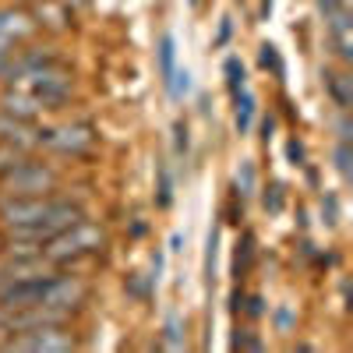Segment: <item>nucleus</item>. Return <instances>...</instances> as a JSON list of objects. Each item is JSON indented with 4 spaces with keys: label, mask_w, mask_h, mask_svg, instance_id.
<instances>
[{
    "label": "nucleus",
    "mask_w": 353,
    "mask_h": 353,
    "mask_svg": "<svg viewBox=\"0 0 353 353\" xmlns=\"http://www.w3.org/2000/svg\"><path fill=\"white\" fill-rule=\"evenodd\" d=\"M103 248H106V230L99 223L78 219L68 230L53 233L50 241H43V261L46 265H74V261L99 254Z\"/></svg>",
    "instance_id": "obj_1"
},
{
    "label": "nucleus",
    "mask_w": 353,
    "mask_h": 353,
    "mask_svg": "<svg viewBox=\"0 0 353 353\" xmlns=\"http://www.w3.org/2000/svg\"><path fill=\"white\" fill-rule=\"evenodd\" d=\"M8 85L21 88V92H32L43 103V110H64L71 103V92H74V71L61 61H50V64L21 71Z\"/></svg>",
    "instance_id": "obj_2"
},
{
    "label": "nucleus",
    "mask_w": 353,
    "mask_h": 353,
    "mask_svg": "<svg viewBox=\"0 0 353 353\" xmlns=\"http://www.w3.org/2000/svg\"><path fill=\"white\" fill-rule=\"evenodd\" d=\"M61 191V173L32 152L0 170V194H53Z\"/></svg>",
    "instance_id": "obj_3"
},
{
    "label": "nucleus",
    "mask_w": 353,
    "mask_h": 353,
    "mask_svg": "<svg viewBox=\"0 0 353 353\" xmlns=\"http://www.w3.org/2000/svg\"><path fill=\"white\" fill-rule=\"evenodd\" d=\"M96 128L85 121H71L61 128H39V149L57 152V156H88L96 149Z\"/></svg>",
    "instance_id": "obj_4"
},
{
    "label": "nucleus",
    "mask_w": 353,
    "mask_h": 353,
    "mask_svg": "<svg viewBox=\"0 0 353 353\" xmlns=\"http://www.w3.org/2000/svg\"><path fill=\"white\" fill-rule=\"evenodd\" d=\"M0 350H43V353H71L78 350V336L71 332V321L68 325H36V329H25V332H11Z\"/></svg>",
    "instance_id": "obj_5"
},
{
    "label": "nucleus",
    "mask_w": 353,
    "mask_h": 353,
    "mask_svg": "<svg viewBox=\"0 0 353 353\" xmlns=\"http://www.w3.org/2000/svg\"><path fill=\"white\" fill-rule=\"evenodd\" d=\"M88 301V283L81 276H64V272H53L50 286H46V297L43 304L46 307H61V311H78L81 304Z\"/></svg>",
    "instance_id": "obj_6"
},
{
    "label": "nucleus",
    "mask_w": 353,
    "mask_h": 353,
    "mask_svg": "<svg viewBox=\"0 0 353 353\" xmlns=\"http://www.w3.org/2000/svg\"><path fill=\"white\" fill-rule=\"evenodd\" d=\"M0 145H11V149H18V152H36L39 149L36 121H18V117L0 113Z\"/></svg>",
    "instance_id": "obj_7"
},
{
    "label": "nucleus",
    "mask_w": 353,
    "mask_h": 353,
    "mask_svg": "<svg viewBox=\"0 0 353 353\" xmlns=\"http://www.w3.org/2000/svg\"><path fill=\"white\" fill-rule=\"evenodd\" d=\"M325 36H329V46L339 57V64H350L353 61V14L350 11L325 14Z\"/></svg>",
    "instance_id": "obj_8"
},
{
    "label": "nucleus",
    "mask_w": 353,
    "mask_h": 353,
    "mask_svg": "<svg viewBox=\"0 0 353 353\" xmlns=\"http://www.w3.org/2000/svg\"><path fill=\"white\" fill-rule=\"evenodd\" d=\"M32 32H36V21L28 11L0 8V46H21Z\"/></svg>",
    "instance_id": "obj_9"
},
{
    "label": "nucleus",
    "mask_w": 353,
    "mask_h": 353,
    "mask_svg": "<svg viewBox=\"0 0 353 353\" xmlns=\"http://www.w3.org/2000/svg\"><path fill=\"white\" fill-rule=\"evenodd\" d=\"M0 113L18 117V121H36V117L43 113V103L32 92H21V88L4 85V92H0Z\"/></svg>",
    "instance_id": "obj_10"
},
{
    "label": "nucleus",
    "mask_w": 353,
    "mask_h": 353,
    "mask_svg": "<svg viewBox=\"0 0 353 353\" xmlns=\"http://www.w3.org/2000/svg\"><path fill=\"white\" fill-rule=\"evenodd\" d=\"M32 21L36 28H50V32H68L74 25L71 21V8L61 0H36L32 4Z\"/></svg>",
    "instance_id": "obj_11"
},
{
    "label": "nucleus",
    "mask_w": 353,
    "mask_h": 353,
    "mask_svg": "<svg viewBox=\"0 0 353 353\" xmlns=\"http://www.w3.org/2000/svg\"><path fill=\"white\" fill-rule=\"evenodd\" d=\"M321 85H325V92H329L336 110H350L353 106V78H350V71L325 68L321 71Z\"/></svg>",
    "instance_id": "obj_12"
},
{
    "label": "nucleus",
    "mask_w": 353,
    "mask_h": 353,
    "mask_svg": "<svg viewBox=\"0 0 353 353\" xmlns=\"http://www.w3.org/2000/svg\"><path fill=\"white\" fill-rule=\"evenodd\" d=\"M258 241H254V233L251 230H244L241 233V241H237V251H233V276L237 279H244L248 272H251V265H254V248Z\"/></svg>",
    "instance_id": "obj_13"
},
{
    "label": "nucleus",
    "mask_w": 353,
    "mask_h": 353,
    "mask_svg": "<svg viewBox=\"0 0 353 353\" xmlns=\"http://www.w3.org/2000/svg\"><path fill=\"white\" fill-rule=\"evenodd\" d=\"M233 103H237V113H233V124H237V134H248L251 124H254V113H258V99L251 88H244L241 96H233Z\"/></svg>",
    "instance_id": "obj_14"
},
{
    "label": "nucleus",
    "mask_w": 353,
    "mask_h": 353,
    "mask_svg": "<svg viewBox=\"0 0 353 353\" xmlns=\"http://www.w3.org/2000/svg\"><path fill=\"white\" fill-rule=\"evenodd\" d=\"M156 346H163V350H184V346H188V336H184V321L176 318V314H170V318L163 321V339H159Z\"/></svg>",
    "instance_id": "obj_15"
},
{
    "label": "nucleus",
    "mask_w": 353,
    "mask_h": 353,
    "mask_svg": "<svg viewBox=\"0 0 353 353\" xmlns=\"http://www.w3.org/2000/svg\"><path fill=\"white\" fill-rule=\"evenodd\" d=\"M223 74H226V88H230V96H241L244 88H248V71H244V61H241V57H226Z\"/></svg>",
    "instance_id": "obj_16"
},
{
    "label": "nucleus",
    "mask_w": 353,
    "mask_h": 353,
    "mask_svg": "<svg viewBox=\"0 0 353 353\" xmlns=\"http://www.w3.org/2000/svg\"><path fill=\"white\" fill-rule=\"evenodd\" d=\"M156 53H159V81L170 85V78L176 71V43H173V36H163Z\"/></svg>",
    "instance_id": "obj_17"
},
{
    "label": "nucleus",
    "mask_w": 353,
    "mask_h": 353,
    "mask_svg": "<svg viewBox=\"0 0 353 353\" xmlns=\"http://www.w3.org/2000/svg\"><path fill=\"white\" fill-rule=\"evenodd\" d=\"M173 205V176H170V170H166V163H159L156 166V209H170Z\"/></svg>",
    "instance_id": "obj_18"
},
{
    "label": "nucleus",
    "mask_w": 353,
    "mask_h": 353,
    "mask_svg": "<svg viewBox=\"0 0 353 353\" xmlns=\"http://www.w3.org/2000/svg\"><path fill=\"white\" fill-rule=\"evenodd\" d=\"M152 290H156L152 276L131 272V276L124 279V293H128V297H134V301H149V297H152Z\"/></svg>",
    "instance_id": "obj_19"
},
{
    "label": "nucleus",
    "mask_w": 353,
    "mask_h": 353,
    "mask_svg": "<svg viewBox=\"0 0 353 353\" xmlns=\"http://www.w3.org/2000/svg\"><path fill=\"white\" fill-rule=\"evenodd\" d=\"M332 163L339 170V176L350 184L353 181V145L350 141H336V152H332Z\"/></svg>",
    "instance_id": "obj_20"
},
{
    "label": "nucleus",
    "mask_w": 353,
    "mask_h": 353,
    "mask_svg": "<svg viewBox=\"0 0 353 353\" xmlns=\"http://www.w3.org/2000/svg\"><path fill=\"white\" fill-rule=\"evenodd\" d=\"M254 181H258L254 163H251V159H241V166H237V181H233V191H237L241 198H248V194L254 191Z\"/></svg>",
    "instance_id": "obj_21"
},
{
    "label": "nucleus",
    "mask_w": 353,
    "mask_h": 353,
    "mask_svg": "<svg viewBox=\"0 0 353 353\" xmlns=\"http://www.w3.org/2000/svg\"><path fill=\"white\" fill-rule=\"evenodd\" d=\"M216 254H219V223H212L209 241H205V279H216Z\"/></svg>",
    "instance_id": "obj_22"
},
{
    "label": "nucleus",
    "mask_w": 353,
    "mask_h": 353,
    "mask_svg": "<svg viewBox=\"0 0 353 353\" xmlns=\"http://www.w3.org/2000/svg\"><path fill=\"white\" fill-rule=\"evenodd\" d=\"M258 64H261L265 71H272L276 78H283V61H279V50H276L272 43H261V46H258Z\"/></svg>",
    "instance_id": "obj_23"
},
{
    "label": "nucleus",
    "mask_w": 353,
    "mask_h": 353,
    "mask_svg": "<svg viewBox=\"0 0 353 353\" xmlns=\"http://www.w3.org/2000/svg\"><path fill=\"white\" fill-rule=\"evenodd\" d=\"M283 201H286V188L279 184V181H272L269 188H265V194H261V205H265V212H283Z\"/></svg>",
    "instance_id": "obj_24"
},
{
    "label": "nucleus",
    "mask_w": 353,
    "mask_h": 353,
    "mask_svg": "<svg viewBox=\"0 0 353 353\" xmlns=\"http://www.w3.org/2000/svg\"><path fill=\"white\" fill-rule=\"evenodd\" d=\"M166 92H170L173 99H184V96L191 92V71H188V68H176L173 78H170V85H166Z\"/></svg>",
    "instance_id": "obj_25"
},
{
    "label": "nucleus",
    "mask_w": 353,
    "mask_h": 353,
    "mask_svg": "<svg viewBox=\"0 0 353 353\" xmlns=\"http://www.w3.org/2000/svg\"><path fill=\"white\" fill-rule=\"evenodd\" d=\"M230 350H265V343H261L251 329H233V336H230Z\"/></svg>",
    "instance_id": "obj_26"
},
{
    "label": "nucleus",
    "mask_w": 353,
    "mask_h": 353,
    "mask_svg": "<svg viewBox=\"0 0 353 353\" xmlns=\"http://www.w3.org/2000/svg\"><path fill=\"white\" fill-rule=\"evenodd\" d=\"M188 149H191V131H188L184 121H176L173 124V152L176 156H188Z\"/></svg>",
    "instance_id": "obj_27"
},
{
    "label": "nucleus",
    "mask_w": 353,
    "mask_h": 353,
    "mask_svg": "<svg viewBox=\"0 0 353 353\" xmlns=\"http://www.w3.org/2000/svg\"><path fill=\"white\" fill-rule=\"evenodd\" d=\"M286 163L290 166H307V149H304L301 138H290L286 141Z\"/></svg>",
    "instance_id": "obj_28"
},
{
    "label": "nucleus",
    "mask_w": 353,
    "mask_h": 353,
    "mask_svg": "<svg viewBox=\"0 0 353 353\" xmlns=\"http://www.w3.org/2000/svg\"><path fill=\"white\" fill-rule=\"evenodd\" d=\"M272 318H276V329H279V332H293V329H297V311L286 307V304H283V307H276V314H272Z\"/></svg>",
    "instance_id": "obj_29"
},
{
    "label": "nucleus",
    "mask_w": 353,
    "mask_h": 353,
    "mask_svg": "<svg viewBox=\"0 0 353 353\" xmlns=\"http://www.w3.org/2000/svg\"><path fill=\"white\" fill-rule=\"evenodd\" d=\"M251 321H258V318H265V311H269V307H265V297H261V293H251V297H244V307H241Z\"/></svg>",
    "instance_id": "obj_30"
},
{
    "label": "nucleus",
    "mask_w": 353,
    "mask_h": 353,
    "mask_svg": "<svg viewBox=\"0 0 353 353\" xmlns=\"http://www.w3.org/2000/svg\"><path fill=\"white\" fill-rule=\"evenodd\" d=\"M321 216H325V226H336L339 223V198L332 191L321 198Z\"/></svg>",
    "instance_id": "obj_31"
},
{
    "label": "nucleus",
    "mask_w": 353,
    "mask_h": 353,
    "mask_svg": "<svg viewBox=\"0 0 353 353\" xmlns=\"http://www.w3.org/2000/svg\"><path fill=\"white\" fill-rule=\"evenodd\" d=\"M336 138H339V141H353V124H350V110H339V121H336Z\"/></svg>",
    "instance_id": "obj_32"
},
{
    "label": "nucleus",
    "mask_w": 353,
    "mask_h": 353,
    "mask_svg": "<svg viewBox=\"0 0 353 353\" xmlns=\"http://www.w3.org/2000/svg\"><path fill=\"white\" fill-rule=\"evenodd\" d=\"M314 4H318L321 18H325V14H332V11H350L353 0H314Z\"/></svg>",
    "instance_id": "obj_33"
},
{
    "label": "nucleus",
    "mask_w": 353,
    "mask_h": 353,
    "mask_svg": "<svg viewBox=\"0 0 353 353\" xmlns=\"http://www.w3.org/2000/svg\"><path fill=\"white\" fill-rule=\"evenodd\" d=\"M230 36H233V21H230V18H223V21H219V32H216V46H226V43H230Z\"/></svg>",
    "instance_id": "obj_34"
},
{
    "label": "nucleus",
    "mask_w": 353,
    "mask_h": 353,
    "mask_svg": "<svg viewBox=\"0 0 353 353\" xmlns=\"http://www.w3.org/2000/svg\"><path fill=\"white\" fill-rule=\"evenodd\" d=\"M272 134H276V113H269V117L261 121V141L269 145V141H272Z\"/></svg>",
    "instance_id": "obj_35"
},
{
    "label": "nucleus",
    "mask_w": 353,
    "mask_h": 353,
    "mask_svg": "<svg viewBox=\"0 0 353 353\" xmlns=\"http://www.w3.org/2000/svg\"><path fill=\"white\" fill-rule=\"evenodd\" d=\"M241 307H244V290H233L230 293V314H241Z\"/></svg>",
    "instance_id": "obj_36"
},
{
    "label": "nucleus",
    "mask_w": 353,
    "mask_h": 353,
    "mask_svg": "<svg viewBox=\"0 0 353 353\" xmlns=\"http://www.w3.org/2000/svg\"><path fill=\"white\" fill-rule=\"evenodd\" d=\"M159 279H163V251L152 254V283H159Z\"/></svg>",
    "instance_id": "obj_37"
},
{
    "label": "nucleus",
    "mask_w": 353,
    "mask_h": 353,
    "mask_svg": "<svg viewBox=\"0 0 353 353\" xmlns=\"http://www.w3.org/2000/svg\"><path fill=\"white\" fill-rule=\"evenodd\" d=\"M61 4H68V8L74 11V8H88V4H92V0H61Z\"/></svg>",
    "instance_id": "obj_38"
},
{
    "label": "nucleus",
    "mask_w": 353,
    "mask_h": 353,
    "mask_svg": "<svg viewBox=\"0 0 353 353\" xmlns=\"http://www.w3.org/2000/svg\"><path fill=\"white\" fill-rule=\"evenodd\" d=\"M181 244H184V237H181V233H173V237H170V251H181Z\"/></svg>",
    "instance_id": "obj_39"
},
{
    "label": "nucleus",
    "mask_w": 353,
    "mask_h": 353,
    "mask_svg": "<svg viewBox=\"0 0 353 353\" xmlns=\"http://www.w3.org/2000/svg\"><path fill=\"white\" fill-rule=\"evenodd\" d=\"M4 244H8V230L0 226V258H4Z\"/></svg>",
    "instance_id": "obj_40"
},
{
    "label": "nucleus",
    "mask_w": 353,
    "mask_h": 353,
    "mask_svg": "<svg viewBox=\"0 0 353 353\" xmlns=\"http://www.w3.org/2000/svg\"><path fill=\"white\" fill-rule=\"evenodd\" d=\"M191 4H194V8H198V0H191Z\"/></svg>",
    "instance_id": "obj_41"
}]
</instances>
